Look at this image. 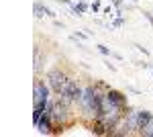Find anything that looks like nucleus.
I'll return each instance as SVG.
<instances>
[{
	"instance_id": "1",
	"label": "nucleus",
	"mask_w": 153,
	"mask_h": 137,
	"mask_svg": "<svg viewBox=\"0 0 153 137\" xmlns=\"http://www.w3.org/2000/svg\"><path fill=\"white\" fill-rule=\"evenodd\" d=\"M51 119H53V123L57 127L59 125L65 127L70 123V104L63 103L61 98L55 100V103H51Z\"/></svg>"
},
{
	"instance_id": "2",
	"label": "nucleus",
	"mask_w": 153,
	"mask_h": 137,
	"mask_svg": "<svg viewBox=\"0 0 153 137\" xmlns=\"http://www.w3.org/2000/svg\"><path fill=\"white\" fill-rule=\"evenodd\" d=\"M47 82H49L51 90L55 92V94H63L65 88H68V84H70V78H68L61 70H53V72L47 74Z\"/></svg>"
},
{
	"instance_id": "3",
	"label": "nucleus",
	"mask_w": 153,
	"mask_h": 137,
	"mask_svg": "<svg viewBox=\"0 0 153 137\" xmlns=\"http://www.w3.org/2000/svg\"><path fill=\"white\" fill-rule=\"evenodd\" d=\"M153 121V115L149 111H139L137 113V123H139V129H143L145 125H149Z\"/></svg>"
},
{
	"instance_id": "4",
	"label": "nucleus",
	"mask_w": 153,
	"mask_h": 137,
	"mask_svg": "<svg viewBox=\"0 0 153 137\" xmlns=\"http://www.w3.org/2000/svg\"><path fill=\"white\" fill-rule=\"evenodd\" d=\"M139 133H141V135H153V121L149 125H145L143 129H139Z\"/></svg>"
},
{
	"instance_id": "5",
	"label": "nucleus",
	"mask_w": 153,
	"mask_h": 137,
	"mask_svg": "<svg viewBox=\"0 0 153 137\" xmlns=\"http://www.w3.org/2000/svg\"><path fill=\"white\" fill-rule=\"evenodd\" d=\"M100 51H102V53H104V55H108V53H110V51H108V49H106L104 45H100Z\"/></svg>"
}]
</instances>
